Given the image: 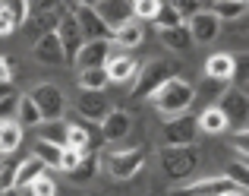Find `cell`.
<instances>
[{
    "mask_svg": "<svg viewBox=\"0 0 249 196\" xmlns=\"http://www.w3.org/2000/svg\"><path fill=\"white\" fill-rule=\"evenodd\" d=\"M19 29V25L16 22H13V16H10V13H6L3 10V6H0V38H6V35H13V32H16Z\"/></svg>",
    "mask_w": 249,
    "mask_h": 196,
    "instance_id": "b9f144b4",
    "label": "cell"
},
{
    "mask_svg": "<svg viewBox=\"0 0 249 196\" xmlns=\"http://www.w3.org/2000/svg\"><path fill=\"white\" fill-rule=\"evenodd\" d=\"M79 158H82V155L79 152H73V149H63V158H60V171H73V168L76 165H79Z\"/></svg>",
    "mask_w": 249,
    "mask_h": 196,
    "instance_id": "7bdbcfd3",
    "label": "cell"
},
{
    "mask_svg": "<svg viewBox=\"0 0 249 196\" xmlns=\"http://www.w3.org/2000/svg\"><path fill=\"white\" fill-rule=\"evenodd\" d=\"M224 196H246V190H243V187H237V190H231V193H224Z\"/></svg>",
    "mask_w": 249,
    "mask_h": 196,
    "instance_id": "bcb514c9",
    "label": "cell"
},
{
    "mask_svg": "<svg viewBox=\"0 0 249 196\" xmlns=\"http://www.w3.org/2000/svg\"><path fill=\"white\" fill-rule=\"evenodd\" d=\"M0 6H3V10L13 16V22L22 29V22L29 19V3H25V0H0Z\"/></svg>",
    "mask_w": 249,
    "mask_h": 196,
    "instance_id": "8d00e7d4",
    "label": "cell"
},
{
    "mask_svg": "<svg viewBox=\"0 0 249 196\" xmlns=\"http://www.w3.org/2000/svg\"><path fill=\"white\" fill-rule=\"evenodd\" d=\"M32 101H35L38 114L44 120H63V111H67V95H63L60 86L54 82H41V86L32 89Z\"/></svg>",
    "mask_w": 249,
    "mask_h": 196,
    "instance_id": "277c9868",
    "label": "cell"
},
{
    "mask_svg": "<svg viewBox=\"0 0 249 196\" xmlns=\"http://www.w3.org/2000/svg\"><path fill=\"white\" fill-rule=\"evenodd\" d=\"M16 101H19V95L0 101V120H13V117H16Z\"/></svg>",
    "mask_w": 249,
    "mask_h": 196,
    "instance_id": "60d3db41",
    "label": "cell"
},
{
    "mask_svg": "<svg viewBox=\"0 0 249 196\" xmlns=\"http://www.w3.org/2000/svg\"><path fill=\"white\" fill-rule=\"evenodd\" d=\"M133 6V19H142V22H152L161 10V0H129Z\"/></svg>",
    "mask_w": 249,
    "mask_h": 196,
    "instance_id": "1f68e13d",
    "label": "cell"
},
{
    "mask_svg": "<svg viewBox=\"0 0 249 196\" xmlns=\"http://www.w3.org/2000/svg\"><path fill=\"white\" fill-rule=\"evenodd\" d=\"M208 10H212L214 16L221 19V22H224V19H231V22H233V19H243L246 3H237V0H214Z\"/></svg>",
    "mask_w": 249,
    "mask_h": 196,
    "instance_id": "4316f807",
    "label": "cell"
},
{
    "mask_svg": "<svg viewBox=\"0 0 249 196\" xmlns=\"http://www.w3.org/2000/svg\"><path fill=\"white\" fill-rule=\"evenodd\" d=\"M186 29H189V35H193V44H212L214 38L221 35V19L214 16L212 10H202L186 22Z\"/></svg>",
    "mask_w": 249,
    "mask_h": 196,
    "instance_id": "30bf717a",
    "label": "cell"
},
{
    "mask_svg": "<svg viewBox=\"0 0 249 196\" xmlns=\"http://www.w3.org/2000/svg\"><path fill=\"white\" fill-rule=\"evenodd\" d=\"M145 165V152L142 149H123V152H110L107 155V171L114 180H129L142 171Z\"/></svg>",
    "mask_w": 249,
    "mask_h": 196,
    "instance_id": "52a82bcc",
    "label": "cell"
},
{
    "mask_svg": "<svg viewBox=\"0 0 249 196\" xmlns=\"http://www.w3.org/2000/svg\"><path fill=\"white\" fill-rule=\"evenodd\" d=\"M44 171H48V168H44L41 161H38L35 155H32L29 161H22V165H19V171H16V187H29L32 180H38Z\"/></svg>",
    "mask_w": 249,
    "mask_h": 196,
    "instance_id": "f1b7e54d",
    "label": "cell"
},
{
    "mask_svg": "<svg viewBox=\"0 0 249 196\" xmlns=\"http://www.w3.org/2000/svg\"><path fill=\"white\" fill-rule=\"evenodd\" d=\"M13 95H19L16 86H13V82H0V101H3V98H13Z\"/></svg>",
    "mask_w": 249,
    "mask_h": 196,
    "instance_id": "f6af8a7d",
    "label": "cell"
},
{
    "mask_svg": "<svg viewBox=\"0 0 249 196\" xmlns=\"http://www.w3.org/2000/svg\"><path fill=\"white\" fill-rule=\"evenodd\" d=\"M233 70H237V57L227 54V51H218L205 60V76L208 79H218V82H231L233 79Z\"/></svg>",
    "mask_w": 249,
    "mask_h": 196,
    "instance_id": "e0dca14e",
    "label": "cell"
},
{
    "mask_svg": "<svg viewBox=\"0 0 249 196\" xmlns=\"http://www.w3.org/2000/svg\"><path fill=\"white\" fill-rule=\"evenodd\" d=\"M196 127H199V133H208V136H218L227 130V117L221 114L218 104H208L205 111H202L199 117H196Z\"/></svg>",
    "mask_w": 249,
    "mask_h": 196,
    "instance_id": "d6986e66",
    "label": "cell"
},
{
    "mask_svg": "<svg viewBox=\"0 0 249 196\" xmlns=\"http://www.w3.org/2000/svg\"><path fill=\"white\" fill-rule=\"evenodd\" d=\"M104 73H107V82L126 86V82H133L136 73H139V60L129 57V54H110L107 63H104Z\"/></svg>",
    "mask_w": 249,
    "mask_h": 196,
    "instance_id": "8fae6325",
    "label": "cell"
},
{
    "mask_svg": "<svg viewBox=\"0 0 249 196\" xmlns=\"http://www.w3.org/2000/svg\"><path fill=\"white\" fill-rule=\"evenodd\" d=\"M0 196H22V193H16V190H6V193H0Z\"/></svg>",
    "mask_w": 249,
    "mask_h": 196,
    "instance_id": "c3c4849f",
    "label": "cell"
},
{
    "mask_svg": "<svg viewBox=\"0 0 249 196\" xmlns=\"http://www.w3.org/2000/svg\"><path fill=\"white\" fill-rule=\"evenodd\" d=\"M155 22V29H174V25H180V16H177V10L167 3V0H161V10H158V16L152 19Z\"/></svg>",
    "mask_w": 249,
    "mask_h": 196,
    "instance_id": "836d02e7",
    "label": "cell"
},
{
    "mask_svg": "<svg viewBox=\"0 0 249 196\" xmlns=\"http://www.w3.org/2000/svg\"><path fill=\"white\" fill-rule=\"evenodd\" d=\"M16 117H19V123H22V127H38V123H41V114H38L32 95H19V101H16Z\"/></svg>",
    "mask_w": 249,
    "mask_h": 196,
    "instance_id": "d4e9b609",
    "label": "cell"
},
{
    "mask_svg": "<svg viewBox=\"0 0 249 196\" xmlns=\"http://www.w3.org/2000/svg\"><path fill=\"white\" fill-rule=\"evenodd\" d=\"M0 82H13V60L0 57Z\"/></svg>",
    "mask_w": 249,
    "mask_h": 196,
    "instance_id": "ee69618b",
    "label": "cell"
},
{
    "mask_svg": "<svg viewBox=\"0 0 249 196\" xmlns=\"http://www.w3.org/2000/svg\"><path fill=\"white\" fill-rule=\"evenodd\" d=\"M54 35H57V41H60V48H63L67 63H73L76 54H79V48L85 44V38H82V32H79V22H76L73 13H60V22H57Z\"/></svg>",
    "mask_w": 249,
    "mask_h": 196,
    "instance_id": "ba28073f",
    "label": "cell"
},
{
    "mask_svg": "<svg viewBox=\"0 0 249 196\" xmlns=\"http://www.w3.org/2000/svg\"><path fill=\"white\" fill-rule=\"evenodd\" d=\"M199 127H196V114H177L164 120V146H193Z\"/></svg>",
    "mask_w": 249,
    "mask_h": 196,
    "instance_id": "8992f818",
    "label": "cell"
},
{
    "mask_svg": "<svg viewBox=\"0 0 249 196\" xmlns=\"http://www.w3.org/2000/svg\"><path fill=\"white\" fill-rule=\"evenodd\" d=\"M35 158L41 161L44 168H60L63 146H54V142H44V139H38V142H35Z\"/></svg>",
    "mask_w": 249,
    "mask_h": 196,
    "instance_id": "cb8c5ba5",
    "label": "cell"
},
{
    "mask_svg": "<svg viewBox=\"0 0 249 196\" xmlns=\"http://www.w3.org/2000/svg\"><path fill=\"white\" fill-rule=\"evenodd\" d=\"M57 22H60V13H35V16H29L22 25L29 29V38H32V41H38L41 35L54 32Z\"/></svg>",
    "mask_w": 249,
    "mask_h": 196,
    "instance_id": "7402d4cb",
    "label": "cell"
},
{
    "mask_svg": "<svg viewBox=\"0 0 249 196\" xmlns=\"http://www.w3.org/2000/svg\"><path fill=\"white\" fill-rule=\"evenodd\" d=\"M231 190H237V184H231L227 177H208V180H199V184L183 187L180 196H224ZM243 190H246V187H243Z\"/></svg>",
    "mask_w": 249,
    "mask_h": 196,
    "instance_id": "ac0fdd59",
    "label": "cell"
},
{
    "mask_svg": "<svg viewBox=\"0 0 249 196\" xmlns=\"http://www.w3.org/2000/svg\"><path fill=\"white\" fill-rule=\"evenodd\" d=\"M91 10L101 16V22L107 25L110 32L126 25V22H133V6H129V0H98Z\"/></svg>",
    "mask_w": 249,
    "mask_h": 196,
    "instance_id": "9c48e42d",
    "label": "cell"
},
{
    "mask_svg": "<svg viewBox=\"0 0 249 196\" xmlns=\"http://www.w3.org/2000/svg\"><path fill=\"white\" fill-rule=\"evenodd\" d=\"M129 130H133V117H129L126 111H120V108H110V111H107V117L101 120V136H104L107 142H120V139H126Z\"/></svg>",
    "mask_w": 249,
    "mask_h": 196,
    "instance_id": "5bb4252c",
    "label": "cell"
},
{
    "mask_svg": "<svg viewBox=\"0 0 249 196\" xmlns=\"http://www.w3.org/2000/svg\"><path fill=\"white\" fill-rule=\"evenodd\" d=\"M76 22H79V32L85 41H98V38H110V29L101 22V16H98L91 6H76Z\"/></svg>",
    "mask_w": 249,
    "mask_h": 196,
    "instance_id": "9a60e30c",
    "label": "cell"
},
{
    "mask_svg": "<svg viewBox=\"0 0 249 196\" xmlns=\"http://www.w3.org/2000/svg\"><path fill=\"white\" fill-rule=\"evenodd\" d=\"M22 123L19 120H0V155H13L22 146Z\"/></svg>",
    "mask_w": 249,
    "mask_h": 196,
    "instance_id": "44dd1931",
    "label": "cell"
},
{
    "mask_svg": "<svg viewBox=\"0 0 249 196\" xmlns=\"http://www.w3.org/2000/svg\"><path fill=\"white\" fill-rule=\"evenodd\" d=\"M107 111H110V101H107L104 92H79V114L85 120L101 123L104 117H107Z\"/></svg>",
    "mask_w": 249,
    "mask_h": 196,
    "instance_id": "2e32d148",
    "label": "cell"
},
{
    "mask_svg": "<svg viewBox=\"0 0 249 196\" xmlns=\"http://www.w3.org/2000/svg\"><path fill=\"white\" fill-rule=\"evenodd\" d=\"M95 171H98V155L85 152L82 158H79V165H76L70 174H73V180H76V184H89V180L95 177Z\"/></svg>",
    "mask_w": 249,
    "mask_h": 196,
    "instance_id": "f546056e",
    "label": "cell"
},
{
    "mask_svg": "<svg viewBox=\"0 0 249 196\" xmlns=\"http://www.w3.org/2000/svg\"><path fill=\"white\" fill-rule=\"evenodd\" d=\"M38 127H41V136H38V139L54 142V146H63V142H67V123L63 120H44V123H38Z\"/></svg>",
    "mask_w": 249,
    "mask_h": 196,
    "instance_id": "4dcf8cb0",
    "label": "cell"
},
{
    "mask_svg": "<svg viewBox=\"0 0 249 196\" xmlns=\"http://www.w3.org/2000/svg\"><path fill=\"white\" fill-rule=\"evenodd\" d=\"M110 38H114L120 48L129 51V48H139V44H142L145 32H142V25L133 19V22H126V25H120V29H114V32H110Z\"/></svg>",
    "mask_w": 249,
    "mask_h": 196,
    "instance_id": "603a6c76",
    "label": "cell"
},
{
    "mask_svg": "<svg viewBox=\"0 0 249 196\" xmlns=\"http://www.w3.org/2000/svg\"><path fill=\"white\" fill-rule=\"evenodd\" d=\"M25 190H29L32 196H57V184H54V177H51V174L44 171L41 177H38V180H32V184L25 187Z\"/></svg>",
    "mask_w": 249,
    "mask_h": 196,
    "instance_id": "d590c367",
    "label": "cell"
},
{
    "mask_svg": "<svg viewBox=\"0 0 249 196\" xmlns=\"http://www.w3.org/2000/svg\"><path fill=\"white\" fill-rule=\"evenodd\" d=\"M221 114L227 117V127H233L237 133H246V117H249V98L243 89H224L221 92V101H218Z\"/></svg>",
    "mask_w": 249,
    "mask_h": 196,
    "instance_id": "5b68a950",
    "label": "cell"
},
{
    "mask_svg": "<svg viewBox=\"0 0 249 196\" xmlns=\"http://www.w3.org/2000/svg\"><path fill=\"white\" fill-rule=\"evenodd\" d=\"M174 76H180V63L170 60V57H155L145 67H139V73H136L133 98H152L167 79H174Z\"/></svg>",
    "mask_w": 249,
    "mask_h": 196,
    "instance_id": "7a4b0ae2",
    "label": "cell"
},
{
    "mask_svg": "<svg viewBox=\"0 0 249 196\" xmlns=\"http://www.w3.org/2000/svg\"><path fill=\"white\" fill-rule=\"evenodd\" d=\"M167 3L177 10L180 22H189V19H193L196 13H202V10H205V6H202V0H167Z\"/></svg>",
    "mask_w": 249,
    "mask_h": 196,
    "instance_id": "e575fe53",
    "label": "cell"
},
{
    "mask_svg": "<svg viewBox=\"0 0 249 196\" xmlns=\"http://www.w3.org/2000/svg\"><path fill=\"white\" fill-rule=\"evenodd\" d=\"M161 44H164L167 51H177V54H183V51L193 48V35H189L186 22L174 25V29H161Z\"/></svg>",
    "mask_w": 249,
    "mask_h": 196,
    "instance_id": "ffe728a7",
    "label": "cell"
},
{
    "mask_svg": "<svg viewBox=\"0 0 249 196\" xmlns=\"http://www.w3.org/2000/svg\"><path fill=\"white\" fill-rule=\"evenodd\" d=\"M63 149H73V152L85 155L89 152V130L79 127V123H67V142H63Z\"/></svg>",
    "mask_w": 249,
    "mask_h": 196,
    "instance_id": "484cf974",
    "label": "cell"
},
{
    "mask_svg": "<svg viewBox=\"0 0 249 196\" xmlns=\"http://www.w3.org/2000/svg\"><path fill=\"white\" fill-rule=\"evenodd\" d=\"M114 54L110 51V38H98V41H85L79 48V54H76V63H79V70H98L107 63V57Z\"/></svg>",
    "mask_w": 249,
    "mask_h": 196,
    "instance_id": "7c38bea8",
    "label": "cell"
},
{
    "mask_svg": "<svg viewBox=\"0 0 249 196\" xmlns=\"http://www.w3.org/2000/svg\"><path fill=\"white\" fill-rule=\"evenodd\" d=\"M231 146H233V152H237V158H249V136L246 133H237V136H233V139H231Z\"/></svg>",
    "mask_w": 249,
    "mask_h": 196,
    "instance_id": "ab89813d",
    "label": "cell"
},
{
    "mask_svg": "<svg viewBox=\"0 0 249 196\" xmlns=\"http://www.w3.org/2000/svg\"><path fill=\"white\" fill-rule=\"evenodd\" d=\"M237 3H246V0H237Z\"/></svg>",
    "mask_w": 249,
    "mask_h": 196,
    "instance_id": "681fc988",
    "label": "cell"
},
{
    "mask_svg": "<svg viewBox=\"0 0 249 196\" xmlns=\"http://www.w3.org/2000/svg\"><path fill=\"white\" fill-rule=\"evenodd\" d=\"M152 98H155V108H158V114L167 120V117L186 114V111L193 108V101H196V86H193V82H186L183 76H174V79H167Z\"/></svg>",
    "mask_w": 249,
    "mask_h": 196,
    "instance_id": "6da1fadb",
    "label": "cell"
},
{
    "mask_svg": "<svg viewBox=\"0 0 249 196\" xmlns=\"http://www.w3.org/2000/svg\"><path fill=\"white\" fill-rule=\"evenodd\" d=\"M246 174H249V168H246V161L243 158H233L231 165H227V171H224V177L231 180V184H237V187H246Z\"/></svg>",
    "mask_w": 249,
    "mask_h": 196,
    "instance_id": "74e56055",
    "label": "cell"
},
{
    "mask_svg": "<svg viewBox=\"0 0 249 196\" xmlns=\"http://www.w3.org/2000/svg\"><path fill=\"white\" fill-rule=\"evenodd\" d=\"M29 3V16L35 13H60V0H25Z\"/></svg>",
    "mask_w": 249,
    "mask_h": 196,
    "instance_id": "f35d334b",
    "label": "cell"
},
{
    "mask_svg": "<svg viewBox=\"0 0 249 196\" xmlns=\"http://www.w3.org/2000/svg\"><path fill=\"white\" fill-rule=\"evenodd\" d=\"M16 171H19V161L0 158V193L16 190Z\"/></svg>",
    "mask_w": 249,
    "mask_h": 196,
    "instance_id": "d6a6232c",
    "label": "cell"
},
{
    "mask_svg": "<svg viewBox=\"0 0 249 196\" xmlns=\"http://www.w3.org/2000/svg\"><path fill=\"white\" fill-rule=\"evenodd\" d=\"M79 86H82V92H104V86H107V73H104V67L79 70Z\"/></svg>",
    "mask_w": 249,
    "mask_h": 196,
    "instance_id": "83f0119b",
    "label": "cell"
},
{
    "mask_svg": "<svg viewBox=\"0 0 249 196\" xmlns=\"http://www.w3.org/2000/svg\"><path fill=\"white\" fill-rule=\"evenodd\" d=\"M98 0H76V6H95Z\"/></svg>",
    "mask_w": 249,
    "mask_h": 196,
    "instance_id": "7dc6e473",
    "label": "cell"
},
{
    "mask_svg": "<svg viewBox=\"0 0 249 196\" xmlns=\"http://www.w3.org/2000/svg\"><path fill=\"white\" fill-rule=\"evenodd\" d=\"M199 165L196 146H164L161 149V168L170 180H186Z\"/></svg>",
    "mask_w": 249,
    "mask_h": 196,
    "instance_id": "3957f363",
    "label": "cell"
},
{
    "mask_svg": "<svg viewBox=\"0 0 249 196\" xmlns=\"http://www.w3.org/2000/svg\"><path fill=\"white\" fill-rule=\"evenodd\" d=\"M32 54H35V60L44 63V67H63V63H67L63 48H60L54 32H48V35H41L38 41H32Z\"/></svg>",
    "mask_w": 249,
    "mask_h": 196,
    "instance_id": "4fadbf2b",
    "label": "cell"
}]
</instances>
